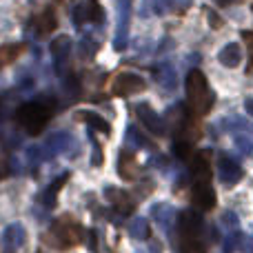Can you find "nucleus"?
<instances>
[{"label":"nucleus","mask_w":253,"mask_h":253,"mask_svg":"<svg viewBox=\"0 0 253 253\" xmlns=\"http://www.w3.org/2000/svg\"><path fill=\"white\" fill-rule=\"evenodd\" d=\"M191 175L196 178V182L209 180V175H211L209 151H200V153H196V158L191 160Z\"/></svg>","instance_id":"nucleus-13"},{"label":"nucleus","mask_w":253,"mask_h":253,"mask_svg":"<svg viewBox=\"0 0 253 253\" xmlns=\"http://www.w3.org/2000/svg\"><path fill=\"white\" fill-rule=\"evenodd\" d=\"M231 129H233V142H236L238 151L242 156H253V126L245 118H233Z\"/></svg>","instance_id":"nucleus-4"},{"label":"nucleus","mask_w":253,"mask_h":253,"mask_svg":"<svg viewBox=\"0 0 253 253\" xmlns=\"http://www.w3.org/2000/svg\"><path fill=\"white\" fill-rule=\"evenodd\" d=\"M242 245H245V236H242L240 231H231L224 238L222 249H224V253H233L236 249H242Z\"/></svg>","instance_id":"nucleus-24"},{"label":"nucleus","mask_w":253,"mask_h":253,"mask_svg":"<svg viewBox=\"0 0 253 253\" xmlns=\"http://www.w3.org/2000/svg\"><path fill=\"white\" fill-rule=\"evenodd\" d=\"M67 180H69V173H62L60 178H58L56 182H53L51 187L47 189V191H44V196H42V205L44 207H53V205H56V196H58V191L65 187Z\"/></svg>","instance_id":"nucleus-21"},{"label":"nucleus","mask_w":253,"mask_h":253,"mask_svg":"<svg viewBox=\"0 0 253 253\" xmlns=\"http://www.w3.org/2000/svg\"><path fill=\"white\" fill-rule=\"evenodd\" d=\"M129 233H131V238H135V240H147V238L151 236L149 220L147 218H135L129 227Z\"/></svg>","instance_id":"nucleus-22"},{"label":"nucleus","mask_w":253,"mask_h":253,"mask_svg":"<svg viewBox=\"0 0 253 253\" xmlns=\"http://www.w3.org/2000/svg\"><path fill=\"white\" fill-rule=\"evenodd\" d=\"M156 80L162 89L167 91H173L175 84H178V76H175V69L171 65H160L156 69Z\"/></svg>","instance_id":"nucleus-18"},{"label":"nucleus","mask_w":253,"mask_h":253,"mask_svg":"<svg viewBox=\"0 0 253 253\" xmlns=\"http://www.w3.org/2000/svg\"><path fill=\"white\" fill-rule=\"evenodd\" d=\"M207 16H209V22H211V27H220V25H222V20H220V18L215 16V13L211 11V9H207Z\"/></svg>","instance_id":"nucleus-31"},{"label":"nucleus","mask_w":253,"mask_h":253,"mask_svg":"<svg viewBox=\"0 0 253 253\" xmlns=\"http://www.w3.org/2000/svg\"><path fill=\"white\" fill-rule=\"evenodd\" d=\"M220 224H222V227H227V229H231V231H236V229H238V213H233V211H224Z\"/></svg>","instance_id":"nucleus-28"},{"label":"nucleus","mask_w":253,"mask_h":253,"mask_svg":"<svg viewBox=\"0 0 253 253\" xmlns=\"http://www.w3.org/2000/svg\"><path fill=\"white\" fill-rule=\"evenodd\" d=\"M182 253H207V249L198 238H193V240H182Z\"/></svg>","instance_id":"nucleus-27"},{"label":"nucleus","mask_w":253,"mask_h":253,"mask_svg":"<svg viewBox=\"0 0 253 253\" xmlns=\"http://www.w3.org/2000/svg\"><path fill=\"white\" fill-rule=\"evenodd\" d=\"M76 120H84L87 125L96 126V129H98V131H102V133H109V131H111L109 123H107V120L102 118V116L93 114V111H78V114H76Z\"/></svg>","instance_id":"nucleus-19"},{"label":"nucleus","mask_w":253,"mask_h":253,"mask_svg":"<svg viewBox=\"0 0 253 253\" xmlns=\"http://www.w3.org/2000/svg\"><path fill=\"white\" fill-rule=\"evenodd\" d=\"M47 240L53 247H58V249H69V247H76L83 240V227L71 215H62V218H58L51 224V229L47 233Z\"/></svg>","instance_id":"nucleus-3"},{"label":"nucleus","mask_w":253,"mask_h":253,"mask_svg":"<svg viewBox=\"0 0 253 253\" xmlns=\"http://www.w3.org/2000/svg\"><path fill=\"white\" fill-rule=\"evenodd\" d=\"M51 114L53 111L49 105H42V102H27V105H22L20 109H18L16 120L29 135H38L44 131Z\"/></svg>","instance_id":"nucleus-2"},{"label":"nucleus","mask_w":253,"mask_h":253,"mask_svg":"<svg viewBox=\"0 0 253 253\" xmlns=\"http://www.w3.org/2000/svg\"><path fill=\"white\" fill-rule=\"evenodd\" d=\"M242 175H245L242 167L238 165L231 156L220 153L218 156V178H220V182H222L224 187H233V184H238L242 180Z\"/></svg>","instance_id":"nucleus-5"},{"label":"nucleus","mask_w":253,"mask_h":253,"mask_svg":"<svg viewBox=\"0 0 253 253\" xmlns=\"http://www.w3.org/2000/svg\"><path fill=\"white\" fill-rule=\"evenodd\" d=\"M218 60H220V65H224V67H238V65H240V60H242L240 44H238V42L224 44L222 51L218 53Z\"/></svg>","instance_id":"nucleus-16"},{"label":"nucleus","mask_w":253,"mask_h":253,"mask_svg":"<svg viewBox=\"0 0 253 253\" xmlns=\"http://www.w3.org/2000/svg\"><path fill=\"white\" fill-rule=\"evenodd\" d=\"M25 238H27V233H25V229H22V224H11V227H7L2 233V245L7 247L9 251H16L25 245Z\"/></svg>","instance_id":"nucleus-14"},{"label":"nucleus","mask_w":253,"mask_h":253,"mask_svg":"<svg viewBox=\"0 0 253 253\" xmlns=\"http://www.w3.org/2000/svg\"><path fill=\"white\" fill-rule=\"evenodd\" d=\"M245 253H253V236H245V245H242Z\"/></svg>","instance_id":"nucleus-32"},{"label":"nucleus","mask_w":253,"mask_h":253,"mask_svg":"<svg viewBox=\"0 0 253 253\" xmlns=\"http://www.w3.org/2000/svg\"><path fill=\"white\" fill-rule=\"evenodd\" d=\"M105 196L109 198L111 207H114V209L118 211L120 215H131V213H133L135 202H133V198H131L129 193L123 191V189H114V187H109V189L105 191Z\"/></svg>","instance_id":"nucleus-11"},{"label":"nucleus","mask_w":253,"mask_h":253,"mask_svg":"<svg viewBox=\"0 0 253 253\" xmlns=\"http://www.w3.org/2000/svg\"><path fill=\"white\" fill-rule=\"evenodd\" d=\"M173 151H175V156H178L180 160H187V158L191 156V142H187V140H182V138H175Z\"/></svg>","instance_id":"nucleus-26"},{"label":"nucleus","mask_w":253,"mask_h":253,"mask_svg":"<svg viewBox=\"0 0 253 253\" xmlns=\"http://www.w3.org/2000/svg\"><path fill=\"white\" fill-rule=\"evenodd\" d=\"M93 165H102V153H100V147H98V144H96V147H93Z\"/></svg>","instance_id":"nucleus-33"},{"label":"nucleus","mask_w":253,"mask_h":253,"mask_svg":"<svg viewBox=\"0 0 253 253\" xmlns=\"http://www.w3.org/2000/svg\"><path fill=\"white\" fill-rule=\"evenodd\" d=\"M178 224H180V236L182 240H193V238H200L202 231V215L193 209H187L178 215Z\"/></svg>","instance_id":"nucleus-8"},{"label":"nucleus","mask_w":253,"mask_h":253,"mask_svg":"<svg viewBox=\"0 0 253 253\" xmlns=\"http://www.w3.org/2000/svg\"><path fill=\"white\" fill-rule=\"evenodd\" d=\"M144 89H147V83L138 74H120L111 84V91L116 96H133V93H140Z\"/></svg>","instance_id":"nucleus-6"},{"label":"nucleus","mask_w":253,"mask_h":253,"mask_svg":"<svg viewBox=\"0 0 253 253\" xmlns=\"http://www.w3.org/2000/svg\"><path fill=\"white\" fill-rule=\"evenodd\" d=\"M189 7H191V0H158V11L182 13Z\"/></svg>","instance_id":"nucleus-23"},{"label":"nucleus","mask_w":253,"mask_h":253,"mask_svg":"<svg viewBox=\"0 0 253 253\" xmlns=\"http://www.w3.org/2000/svg\"><path fill=\"white\" fill-rule=\"evenodd\" d=\"M213 2H218V4H220V7H229V4L238 2V0H213Z\"/></svg>","instance_id":"nucleus-35"},{"label":"nucleus","mask_w":253,"mask_h":253,"mask_svg":"<svg viewBox=\"0 0 253 253\" xmlns=\"http://www.w3.org/2000/svg\"><path fill=\"white\" fill-rule=\"evenodd\" d=\"M151 213H153V220H156L162 229H167V231L173 227V220H175V215H178L171 205H156Z\"/></svg>","instance_id":"nucleus-17"},{"label":"nucleus","mask_w":253,"mask_h":253,"mask_svg":"<svg viewBox=\"0 0 253 253\" xmlns=\"http://www.w3.org/2000/svg\"><path fill=\"white\" fill-rule=\"evenodd\" d=\"M245 109H247V114L253 118V98H247L245 100Z\"/></svg>","instance_id":"nucleus-34"},{"label":"nucleus","mask_w":253,"mask_h":253,"mask_svg":"<svg viewBox=\"0 0 253 253\" xmlns=\"http://www.w3.org/2000/svg\"><path fill=\"white\" fill-rule=\"evenodd\" d=\"M74 16H76L78 25H83V22L100 25V22L105 20V9H102V4L98 2V0H83V2H78Z\"/></svg>","instance_id":"nucleus-7"},{"label":"nucleus","mask_w":253,"mask_h":253,"mask_svg":"<svg viewBox=\"0 0 253 253\" xmlns=\"http://www.w3.org/2000/svg\"><path fill=\"white\" fill-rule=\"evenodd\" d=\"M215 102V96L200 69H191L187 76V109L189 116H207Z\"/></svg>","instance_id":"nucleus-1"},{"label":"nucleus","mask_w":253,"mask_h":253,"mask_svg":"<svg viewBox=\"0 0 253 253\" xmlns=\"http://www.w3.org/2000/svg\"><path fill=\"white\" fill-rule=\"evenodd\" d=\"M58 27V16L53 11V7H44L42 11L36 16V29H38L40 36H49L53 34Z\"/></svg>","instance_id":"nucleus-12"},{"label":"nucleus","mask_w":253,"mask_h":253,"mask_svg":"<svg viewBox=\"0 0 253 253\" xmlns=\"http://www.w3.org/2000/svg\"><path fill=\"white\" fill-rule=\"evenodd\" d=\"M25 49H27V44H2L0 47V67L11 65Z\"/></svg>","instance_id":"nucleus-20"},{"label":"nucleus","mask_w":253,"mask_h":253,"mask_svg":"<svg viewBox=\"0 0 253 253\" xmlns=\"http://www.w3.org/2000/svg\"><path fill=\"white\" fill-rule=\"evenodd\" d=\"M9 171H11V169H9V160H7V158H0V180L7 178Z\"/></svg>","instance_id":"nucleus-29"},{"label":"nucleus","mask_w":253,"mask_h":253,"mask_svg":"<svg viewBox=\"0 0 253 253\" xmlns=\"http://www.w3.org/2000/svg\"><path fill=\"white\" fill-rule=\"evenodd\" d=\"M126 138H129V142H133L135 147H149V149L153 147V144L149 142V140L144 138V135L140 133L138 129H135V126H129V131H126Z\"/></svg>","instance_id":"nucleus-25"},{"label":"nucleus","mask_w":253,"mask_h":253,"mask_svg":"<svg viewBox=\"0 0 253 253\" xmlns=\"http://www.w3.org/2000/svg\"><path fill=\"white\" fill-rule=\"evenodd\" d=\"M118 173H120V178H125V180H135V178H138L140 167H138V162H135V156H133V153H129V151H123V153H120Z\"/></svg>","instance_id":"nucleus-15"},{"label":"nucleus","mask_w":253,"mask_h":253,"mask_svg":"<svg viewBox=\"0 0 253 253\" xmlns=\"http://www.w3.org/2000/svg\"><path fill=\"white\" fill-rule=\"evenodd\" d=\"M247 40L251 42V53H249V69H247V74H251L253 76V36L247 31Z\"/></svg>","instance_id":"nucleus-30"},{"label":"nucleus","mask_w":253,"mask_h":253,"mask_svg":"<svg viewBox=\"0 0 253 253\" xmlns=\"http://www.w3.org/2000/svg\"><path fill=\"white\" fill-rule=\"evenodd\" d=\"M135 116H138V120L147 126L153 135H165V131H167L165 120H162L147 102H138V105H135Z\"/></svg>","instance_id":"nucleus-9"},{"label":"nucleus","mask_w":253,"mask_h":253,"mask_svg":"<svg viewBox=\"0 0 253 253\" xmlns=\"http://www.w3.org/2000/svg\"><path fill=\"white\" fill-rule=\"evenodd\" d=\"M191 200L198 209L202 211H211L215 207V191L213 187L209 184V180H202V182L193 184V191H191Z\"/></svg>","instance_id":"nucleus-10"}]
</instances>
